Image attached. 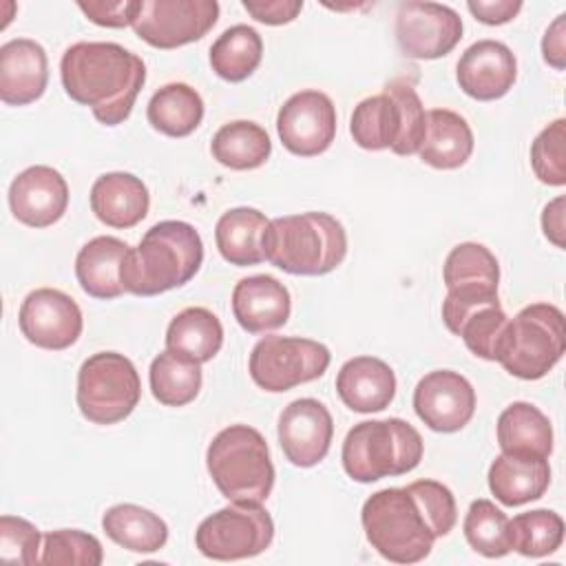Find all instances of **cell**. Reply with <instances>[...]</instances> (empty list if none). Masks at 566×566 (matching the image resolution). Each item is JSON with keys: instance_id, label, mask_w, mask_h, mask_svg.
Instances as JSON below:
<instances>
[{"instance_id": "6da1fadb", "label": "cell", "mask_w": 566, "mask_h": 566, "mask_svg": "<svg viewBox=\"0 0 566 566\" xmlns=\"http://www.w3.org/2000/svg\"><path fill=\"white\" fill-rule=\"evenodd\" d=\"M455 497L436 480H416L371 493L360 511L365 537L394 564L422 562L438 537L453 531Z\"/></svg>"}, {"instance_id": "7a4b0ae2", "label": "cell", "mask_w": 566, "mask_h": 566, "mask_svg": "<svg viewBox=\"0 0 566 566\" xmlns=\"http://www.w3.org/2000/svg\"><path fill=\"white\" fill-rule=\"evenodd\" d=\"M60 77L73 102L88 106L97 122L117 126L135 106L146 64L115 42H75L60 60Z\"/></svg>"}, {"instance_id": "3957f363", "label": "cell", "mask_w": 566, "mask_h": 566, "mask_svg": "<svg viewBox=\"0 0 566 566\" xmlns=\"http://www.w3.org/2000/svg\"><path fill=\"white\" fill-rule=\"evenodd\" d=\"M203 241L195 226L177 219L155 223L122 263V285L135 296H157L186 285L201 268Z\"/></svg>"}, {"instance_id": "277c9868", "label": "cell", "mask_w": 566, "mask_h": 566, "mask_svg": "<svg viewBox=\"0 0 566 566\" xmlns=\"http://www.w3.org/2000/svg\"><path fill=\"white\" fill-rule=\"evenodd\" d=\"M347 254V232L327 212L276 217L263 232V259L298 276H323Z\"/></svg>"}, {"instance_id": "5b68a950", "label": "cell", "mask_w": 566, "mask_h": 566, "mask_svg": "<svg viewBox=\"0 0 566 566\" xmlns=\"http://www.w3.org/2000/svg\"><path fill=\"white\" fill-rule=\"evenodd\" d=\"M424 128L427 111L416 88L405 80H394L382 93L358 102L349 119V133L360 148H389L402 157L420 150Z\"/></svg>"}, {"instance_id": "8992f818", "label": "cell", "mask_w": 566, "mask_h": 566, "mask_svg": "<svg viewBox=\"0 0 566 566\" xmlns=\"http://www.w3.org/2000/svg\"><path fill=\"white\" fill-rule=\"evenodd\" d=\"M206 467L230 502L263 504L274 486V464L261 431L248 424L221 429L206 451Z\"/></svg>"}, {"instance_id": "52a82bcc", "label": "cell", "mask_w": 566, "mask_h": 566, "mask_svg": "<svg viewBox=\"0 0 566 566\" xmlns=\"http://www.w3.org/2000/svg\"><path fill=\"white\" fill-rule=\"evenodd\" d=\"M424 453L420 433L400 418L365 420L343 440V469L356 482H376L413 471Z\"/></svg>"}, {"instance_id": "ba28073f", "label": "cell", "mask_w": 566, "mask_h": 566, "mask_svg": "<svg viewBox=\"0 0 566 566\" xmlns=\"http://www.w3.org/2000/svg\"><path fill=\"white\" fill-rule=\"evenodd\" d=\"M566 352L564 314L551 303L522 307L506 321L495 347V360L515 378L546 376Z\"/></svg>"}, {"instance_id": "9c48e42d", "label": "cell", "mask_w": 566, "mask_h": 566, "mask_svg": "<svg viewBox=\"0 0 566 566\" xmlns=\"http://www.w3.org/2000/svg\"><path fill=\"white\" fill-rule=\"evenodd\" d=\"M142 398V382L130 358L117 352L88 356L77 371L75 400L93 424H115L133 413Z\"/></svg>"}, {"instance_id": "30bf717a", "label": "cell", "mask_w": 566, "mask_h": 566, "mask_svg": "<svg viewBox=\"0 0 566 566\" xmlns=\"http://www.w3.org/2000/svg\"><path fill=\"white\" fill-rule=\"evenodd\" d=\"M272 537L274 522L259 502H230L201 520L195 544L208 559L234 562L263 553Z\"/></svg>"}, {"instance_id": "8fae6325", "label": "cell", "mask_w": 566, "mask_h": 566, "mask_svg": "<svg viewBox=\"0 0 566 566\" xmlns=\"http://www.w3.org/2000/svg\"><path fill=\"white\" fill-rule=\"evenodd\" d=\"M329 349L301 336H263L250 354L252 380L272 394L321 378L329 367Z\"/></svg>"}, {"instance_id": "7c38bea8", "label": "cell", "mask_w": 566, "mask_h": 566, "mask_svg": "<svg viewBox=\"0 0 566 566\" xmlns=\"http://www.w3.org/2000/svg\"><path fill=\"white\" fill-rule=\"evenodd\" d=\"M217 18L214 0H142L133 31L155 49H177L201 40Z\"/></svg>"}, {"instance_id": "4fadbf2b", "label": "cell", "mask_w": 566, "mask_h": 566, "mask_svg": "<svg viewBox=\"0 0 566 566\" xmlns=\"http://www.w3.org/2000/svg\"><path fill=\"white\" fill-rule=\"evenodd\" d=\"M462 38V18L455 9L438 2L409 0L396 13V40L413 60H436L455 49Z\"/></svg>"}, {"instance_id": "5bb4252c", "label": "cell", "mask_w": 566, "mask_h": 566, "mask_svg": "<svg viewBox=\"0 0 566 566\" xmlns=\"http://www.w3.org/2000/svg\"><path fill=\"white\" fill-rule=\"evenodd\" d=\"M281 144L298 157L325 153L336 137V108L329 95L316 88L294 93L276 115Z\"/></svg>"}, {"instance_id": "9a60e30c", "label": "cell", "mask_w": 566, "mask_h": 566, "mask_svg": "<svg viewBox=\"0 0 566 566\" xmlns=\"http://www.w3.org/2000/svg\"><path fill=\"white\" fill-rule=\"evenodd\" d=\"M18 325L22 336L42 349L71 347L84 327L80 305L62 290L38 287L20 305Z\"/></svg>"}, {"instance_id": "2e32d148", "label": "cell", "mask_w": 566, "mask_h": 566, "mask_svg": "<svg viewBox=\"0 0 566 566\" xmlns=\"http://www.w3.org/2000/svg\"><path fill=\"white\" fill-rule=\"evenodd\" d=\"M413 411L431 431H460L475 413V389L458 371H429L413 389Z\"/></svg>"}, {"instance_id": "e0dca14e", "label": "cell", "mask_w": 566, "mask_h": 566, "mask_svg": "<svg viewBox=\"0 0 566 566\" xmlns=\"http://www.w3.org/2000/svg\"><path fill=\"white\" fill-rule=\"evenodd\" d=\"M276 433L283 455L294 467L307 469L327 455L334 438V420L316 398H298L281 411Z\"/></svg>"}, {"instance_id": "ac0fdd59", "label": "cell", "mask_w": 566, "mask_h": 566, "mask_svg": "<svg viewBox=\"0 0 566 566\" xmlns=\"http://www.w3.org/2000/svg\"><path fill=\"white\" fill-rule=\"evenodd\" d=\"M442 321L449 332L460 336L471 354L495 360V347L509 321L497 294L495 296H455L442 301Z\"/></svg>"}, {"instance_id": "d6986e66", "label": "cell", "mask_w": 566, "mask_h": 566, "mask_svg": "<svg viewBox=\"0 0 566 566\" xmlns=\"http://www.w3.org/2000/svg\"><path fill=\"white\" fill-rule=\"evenodd\" d=\"M69 206V184L51 166H29L9 186V208L29 228H49Z\"/></svg>"}, {"instance_id": "ffe728a7", "label": "cell", "mask_w": 566, "mask_h": 566, "mask_svg": "<svg viewBox=\"0 0 566 566\" xmlns=\"http://www.w3.org/2000/svg\"><path fill=\"white\" fill-rule=\"evenodd\" d=\"M455 77L469 97L493 102L513 88L517 77V60L504 42L478 40L460 55Z\"/></svg>"}, {"instance_id": "44dd1931", "label": "cell", "mask_w": 566, "mask_h": 566, "mask_svg": "<svg viewBox=\"0 0 566 566\" xmlns=\"http://www.w3.org/2000/svg\"><path fill=\"white\" fill-rule=\"evenodd\" d=\"M49 82V60L40 42L13 38L0 46V99L24 106L40 99Z\"/></svg>"}, {"instance_id": "7402d4cb", "label": "cell", "mask_w": 566, "mask_h": 566, "mask_svg": "<svg viewBox=\"0 0 566 566\" xmlns=\"http://www.w3.org/2000/svg\"><path fill=\"white\" fill-rule=\"evenodd\" d=\"M290 312L287 287L270 274L245 276L232 290V314L248 334H263L285 325Z\"/></svg>"}, {"instance_id": "603a6c76", "label": "cell", "mask_w": 566, "mask_h": 566, "mask_svg": "<svg viewBox=\"0 0 566 566\" xmlns=\"http://www.w3.org/2000/svg\"><path fill=\"white\" fill-rule=\"evenodd\" d=\"M336 391L352 411H382L396 396V374L376 356H354L338 369Z\"/></svg>"}, {"instance_id": "cb8c5ba5", "label": "cell", "mask_w": 566, "mask_h": 566, "mask_svg": "<svg viewBox=\"0 0 566 566\" xmlns=\"http://www.w3.org/2000/svg\"><path fill=\"white\" fill-rule=\"evenodd\" d=\"M150 208L146 184L130 172H106L95 179L91 188V210L111 228L137 226Z\"/></svg>"}, {"instance_id": "d4e9b609", "label": "cell", "mask_w": 566, "mask_h": 566, "mask_svg": "<svg viewBox=\"0 0 566 566\" xmlns=\"http://www.w3.org/2000/svg\"><path fill=\"white\" fill-rule=\"evenodd\" d=\"M489 489L504 506H522L539 500L551 484L546 458L500 453L489 467Z\"/></svg>"}, {"instance_id": "484cf974", "label": "cell", "mask_w": 566, "mask_h": 566, "mask_svg": "<svg viewBox=\"0 0 566 566\" xmlns=\"http://www.w3.org/2000/svg\"><path fill=\"white\" fill-rule=\"evenodd\" d=\"M128 252V243L117 237H95L84 243L75 256V276L80 287L102 301L122 296V263Z\"/></svg>"}, {"instance_id": "4316f807", "label": "cell", "mask_w": 566, "mask_h": 566, "mask_svg": "<svg viewBox=\"0 0 566 566\" xmlns=\"http://www.w3.org/2000/svg\"><path fill=\"white\" fill-rule=\"evenodd\" d=\"M473 153V130L467 119L449 108L427 111L424 139L420 144V159L438 170H455Z\"/></svg>"}, {"instance_id": "83f0119b", "label": "cell", "mask_w": 566, "mask_h": 566, "mask_svg": "<svg viewBox=\"0 0 566 566\" xmlns=\"http://www.w3.org/2000/svg\"><path fill=\"white\" fill-rule=\"evenodd\" d=\"M268 219L261 210L239 206L223 212L214 228V241L219 254L230 265H256L263 261V232Z\"/></svg>"}, {"instance_id": "f1b7e54d", "label": "cell", "mask_w": 566, "mask_h": 566, "mask_svg": "<svg viewBox=\"0 0 566 566\" xmlns=\"http://www.w3.org/2000/svg\"><path fill=\"white\" fill-rule=\"evenodd\" d=\"M497 444L502 453L548 458L553 453L551 420L531 402H511L497 418Z\"/></svg>"}, {"instance_id": "f546056e", "label": "cell", "mask_w": 566, "mask_h": 566, "mask_svg": "<svg viewBox=\"0 0 566 566\" xmlns=\"http://www.w3.org/2000/svg\"><path fill=\"white\" fill-rule=\"evenodd\" d=\"M442 279L447 292L497 294L500 263L495 254L475 241L458 243L444 259Z\"/></svg>"}, {"instance_id": "4dcf8cb0", "label": "cell", "mask_w": 566, "mask_h": 566, "mask_svg": "<svg viewBox=\"0 0 566 566\" xmlns=\"http://www.w3.org/2000/svg\"><path fill=\"white\" fill-rule=\"evenodd\" d=\"M223 345V327L217 314L206 307L181 310L166 329V349L195 363L212 360Z\"/></svg>"}, {"instance_id": "1f68e13d", "label": "cell", "mask_w": 566, "mask_h": 566, "mask_svg": "<svg viewBox=\"0 0 566 566\" xmlns=\"http://www.w3.org/2000/svg\"><path fill=\"white\" fill-rule=\"evenodd\" d=\"M102 528L115 544L133 553H155L168 539L166 522L139 504L111 506L102 517Z\"/></svg>"}, {"instance_id": "d6a6232c", "label": "cell", "mask_w": 566, "mask_h": 566, "mask_svg": "<svg viewBox=\"0 0 566 566\" xmlns=\"http://www.w3.org/2000/svg\"><path fill=\"white\" fill-rule=\"evenodd\" d=\"M146 117L155 130L168 137H186L195 133L203 119V99L192 86L170 82L153 93Z\"/></svg>"}, {"instance_id": "836d02e7", "label": "cell", "mask_w": 566, "mask_h": 566, "mask_svg": "<svg viewBox=\"0 0 566 566\" xmlns=\"http://www.w3.org/2000/svg\"><path fill=\"white\" fill-rule=\"evenodd\" d=\"M212 157L232 170H252L268 161L272 153V142L265 128L254 122L237 119L223 124L212 142H210Z\"/></svg>"}, {"instance_id": "e575fe53", "label": "cell", "mask_w": 566, "mask_h": 566, "mask_svg": "<svg viewBox=\"0 0 566 566\" xmlns=\"http://www.w3.org/2000/svg\"><path fill=\"white\" fill-rule=\"evenodd\" d=\"M263 57V40L256 29L234 24L226 29L210 46V66L226 82H243Z\"/></svg>"}, {"instance_id": "d590c367", "label": "cell", "mask_w": 566, "mask_h": 566, "mask_svg": "<svg viewBox=\"0 0 566 566\" xmlns=\"http://www.w3.org/2000/svg\"><path fill=\"white\" fill-rule=\"evenodd\" d=\"M148 380L155 400L166 407H184L197 398L203 376L199 363L164 349L153 358Z\"/></svg>"}, {"instance_id": "8d00e7d4", "label": "cell", "mask_w": 566, "mask_h": 566, "mask_svg": "<svg viewBox=\"0 0 566 566\" xmlns=\"http://www.w3.org/2000/svg\"><path fill=\"white\" fill-rule=\"evenodd\" d=\"M462 528L469 546L484 557H504L513 551L509 517L491 500H473Z\"/></svg>"}, {"instance_id": "74e56055", "label": "cell", "mask_w": 566, "mask_h": 566, "mask_svg": "<svg viewBox=\"0 0 566 566\" xmlns=\"http://www.w3.org/2000/svg\"><path fill=\"white\" fill-rule=\"evenodd\" d=\"M511 524V548L524 557H544L555 553L564 539V520L548 509L520 513Z\"/></svg>"}, {"instance_id": "f35d334b", "label": "cell", "mask_w": 566, "mask_h": 566, "mask_svg": "<svg viewBox=\"0 0 566 566\" xmlns=\"http://www.w3.org/2000/svg\"><path fill=\"white\" fill-rule=\"evenodd\" d=\"M104 559L102 544L95 535L77 528H60L44 535L40 564L64 566H99Z\"/></svg>"}, {"instance_id": "ab89813d", "label": "cell", "mask_w": 566, "mask_h": 566, "mask_svg": "<svg viewBox=\"0 0 566 566\" xmlns=\"http://www.w3.org/2000/svg\"><path fill=\"white\" fill-rule=\"evenodd\" d=\"M566 119L548 124L531 144V166L535 177L548 186L566 184Z\"/></svg>"}, {"instance_id": "60d3db41", "label": "cell", "mask_w": 566, "mask_h": 566, "mask_svg": "<svg viewBox=\"0 0 566 566\" xmlns=\"http://www.w3.org/2000/svg\"><path fill=\"white\" fill-rule=\"evenodd\" d=\"M40 531L24 517H0V559L4 564L33 566L40 564Z\"/></svg>"}, {"instance_id": "b9f144b4", "label": "cell", "mask_w": 566, "mask_h": 566, "mask_svg": "<svg viewBox=\"0 0 566 566\" xmlns=\"http://www.w3.org/2000/svg\"><path fill=\"white\" fill-rule=\"evenodd\" d=\"M77 9L99 27L122 29V27H133L142 9V0H119V2L88 0V2H77Z\"/></svg>"}, {"instance_id": "7bdbcfd3", "label": "cell", "mask_w": 566, "mask_h": 566, "mask_svg": "<svg viewBox=\"0 0 566 566\" xmlns=\"http://www.w3.org/2000/svg\"><path fill=\"white\" fill-rule=\"evenodd\" d=\"M243 9L259 22L279 27L292 22L301 9V0H243Z\"/></svg>"}, {"instance_id": "ee69618b", "label": "cell", "mask_w": 566, "mask_h": 566, "mask_svg": "<svg viewBox=\"0 0 566 566\" xmlns=\"http://www.w3.org/2000/svg\"><path fill=\"white\" fill-rule=\"evenodd\" d=\"M467 9L473 13L475 20L495 27V24L511 22L520 13L522 2L520 0H469Z\"/></svg>"}, {"instance_id": "f6af8a7d", "label": "cell", "mask_w": 566, "mask_h": 566, "mask_svg": "<svg viewBox=\"0 0 566 566\" xmlns=\"http://www.w3.org/2000/svg\"><path fill=\"white\" fill-rule=\"evenodd\" d=\"M542 57L548 66L564 71L566 66V15L559 13L542 38Z\"/></svg>"}, {"instance_id": "bcb514c9", "label": "cell", "mask_w": 566, "mask_h": 566, "mask_svg": "<svg viewBox=\"0 0 566 566\" xmlns=\"http://www.w3.org/2000/svg\"><path fill=\"white\" fill-rule=\"evenodd\" d=\"M564 206H566V197L559 195L555 197L553 201H548L544 206V212H542V230H544V237L555 243L557 248H564L566 241H564V232H566V226H564Z\"/></svg>"}]
</instances>
